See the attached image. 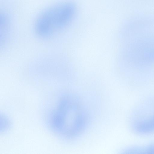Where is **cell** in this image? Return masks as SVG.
Instances as JSON below:
<instances>
[{
	"label": "cell",
	"mask_w": 154,
	"mask_h": 154,
	"mask_svg": "<svg viewBox=\"0 0 154 154\" xmlns=\"http://www.w3.org/2000/svg\"><path fill=\"white\" fill-rule=\"evenodd\" d=\"M85 111L78 100L72 96L64 97L53 112L51 123L54 129L67 137H73L85 126Z\"/></svg>",
	"instance_id": "6da1fadb"
},
{
	"label": "cell",
	"mask_w": 154,
	"mask_h": 154,
	"mask_svg": "<svg viewBox=\"0 0 154 154\" xmlns=\"http://www.w3.org/2000/svg\"><path fill=\"white\" fill-rule=\"evenodd\" d=\"M75 13V7L70 3L51 7L42 12L36 20V33L42 37L51 36L69 24L73 19Z\"/></svg>",
	"instance_id": "7a4b0ae2"
},
{
	"label": "cell",
	"mask_w": 154,
	"mask_h": 154,
	"mask_svg": "<svg viewBox=\"0 0 154 154\" xmlns=\"http://www.w3.org/2000/svg\"><path fill=\"white\" fill-rule=\"evenodd\" d=\"M139 110L134 115L132 122L133 129L141 134H148L154 132V108L150 106Z\"/></svg>",
	"instance_id": "3957f363"
},
{
	"label": "cell",
	"mask_w": 154,
	"mask_h": 154,
	"mask_svg": "<svg viewBox=\"0 0 154 154\" xmlns=\"http://www.w3.org/2000/svg\"><path fill=\"white\" fill-rule=\"evenodd\" d=\"M131 152L143 153H154V143H151L143 147H135L132 149Z\"/></svg>",
	"instance_id": "277c9868"
}]
</instances>
